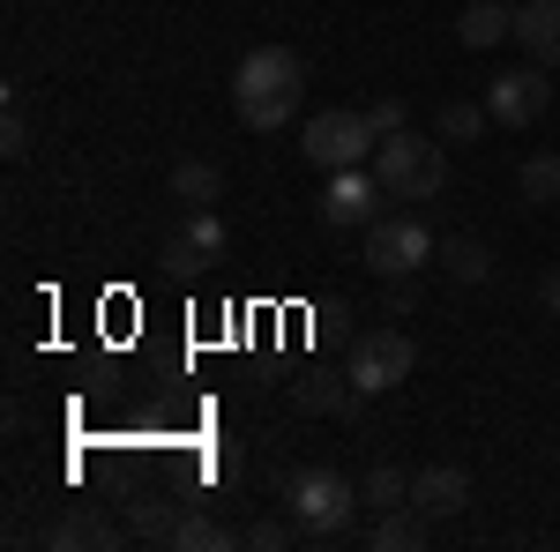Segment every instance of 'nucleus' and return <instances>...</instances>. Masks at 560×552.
Masks as SVG:
<instances>
[{
	"mask_svg": "<svg viewBox=\"0 0 560 552\" xmlns=\"http://www.w3.org/2000/svg\"><path fill=\"white\" fill-rule=\"evenodd\" d=\"M210 261H224V216L217 210H187V224L165 239V269H173V277H202Z\"/></svg>",
	"mask_w": 560,
	"mask_h": 552,
	"instance_id": "9d476101",
	"label": "nucleus"
},
{
	"mask_svg": "<svg viewBox=\"0 0 560 552\" xmlns=\"http://www.w3.org/2000/svg\"><path fill=\"white\" fill-rule=\"evenodd\" d=\"M538 306H546V314H560V269H546V277H538Z\"/></svg>",
	"mask_w": 560,
	"mask_h": 552,
	"instance_id": "bb28decb",
	"label": "nucleus"
},
{
	"mask_svg": "<svg viewBox=\"0 0 560 552\" xmlns=\"http://www.w3.org/2000/svg\"><path fill=\"white\" fill-rule=\"evenodd\" d=\"M441 269H448L456 284H486V277H493V247L456 232V239H441Z\"/></svg>",
	"mask_w": 560,
	"mask_h": 552,
	"instance_id": "412c9836",
	"label": "nucleus"
},
{
	"mask_svg": "<svg viewBox=\"0 0 560 552\" xmlns=\"http://www.w3.org/2000/svg\"><path fill=\"white\" fill-rule=\"evenodd\" d=\"M411 508L419 515H464L471 508V470H456V463L411 470Z\"/></svg>",
	"mask_w": 560,
	"mask_h": 552,
	"instance_id": "f8f14e48",
	"label": "nucleus"
},
{
	"mask_svg": "<svg viewBox=\"0 0 560 552\" xmlns=\"http://www.w3.org/2000/svg\"><path fill=\"white\" fill-rule=\"evenodd\" d=\"M546 105H553L546 68H509V75H486V113H493V128H530Z\"/></svg>",
	"mask_w": 560,
	"mask_h": 552,
	"instance_id": "1a4fd4ad",
	"label": "nucleus"
},
{
	"mask_svg": "<svg viewBox=\"0 0 560 552\" xmlns=\"http://www.w3.org/2000/svg\"><path fill=\"white\" fill-rule=\"evenodd\" d=\"M516 195H523V210H546V202H560V150H538V157H523Z\"/></svg>",
	"mask_w": 560,
	"mask_h": 552,
	"instance_id": "6ab92c4d",
	"label": "nucleus"
},
{
	"mask_svg": "<svg viewBox=\"0 0 560 552\" xmlns=\"http://www.w3.org/2000/svg\"><path fill=\"white\" fill-rule=\"evenodd\" d=\"M433 515H419V508H388L374 530H366V545L374 552H427L433 545V530H427Z\"/></svg>",
	"mask_w": 560,
	"mask_h": 552,
	"instance_id": "f3484780",
	"label": "nucleus"
},
{
	"mask_svg": "<svg viewBox=\"0 0 560 552\" xmlns=\"http://www.w3.org/2000/svg\"><path fill=\"white\" fill-rule=\"evenodd\" d=\"M516 45L538 68H560V0H523L516 8Z\"/></svg>",
	"mask_w": 560,
	"mask_h": 552,
	"instance_id": "ddd939ff",
	"label": "nucleus"
},
{
	"mask_svg": "<svg viewBox=\"0 0 560 552\" xmlns=\"http://www.w3.org/2000/svg\"><path fill=\"white\" fill-rule=\"evenodd\" d=\"M0 150H8V157H23V150H31V120H23V105H15V97H8V120H0Z\"/></svg>",
	"mask_w": 560,
	"mask_h": 552,
	"instance_id": "393cba45",
	"label": "nucleus"
},
{
	"mask_svg": "<svg viewBox=\"0 0 560 552\" xmlns=\"http://www.w3.org/2000/svg\"><path fill=\"white\" fill-rule=\"evenodd\" d=\"M292 403H300L306 419H366V388L351 381V374H306V381H292Z\"/></svg>",
	"mask_w": 560,
	"mask_h": 552,
	"instance_id": "9b49d317",
	"label": "nucleus"
},
{
	"mask_svg": "<svg viewBox=\"0 0 560 552\" xmlns=\"http://www.w3.org/2000/svg\"><path fill=\"white\" fill-rule=\"evenodd\" d=\"M277 501H284V515H300L306 545H351V538H359V530H351V515L366 508V501H359V485H351L345 470H329V463L284 470Z\"/></svg>",
	"mask_w": 560,
	"mask_h": 552,
	"instance_id": "f03ea898",
	"label": "nucleus"
},
{
	"mask_svg": "<svg viewBox=\"0 0 560 552\" xmlns=\"http://www.w3.org/2000/svg\"><path fill=\"white\" fill-rule=\"evenodd\" d=\"M486 128H493L486 97H448V105H441V120H433V134H441V142H478Z\"/></svg>",
	"mask_w": 560,
	"mask_h": 552,
	"instance_id": "aec40b11",
	"label": "nucleus"
},
{
	"mask_svg": "<svg viewBox=\"0 0 560 552\" xmlns=\"http://www.w3.org/2000/svg\"><path fill=\"white\" fill-rule=\"evenodd\" d=\"M374 179L388 187V202H433L441 195V179H448V157H441V134H382V150H374Z\"/></svg>",
	"mask_w": 560,
	"mask_h": 552,
	"instance_id": "7ed1b4c3",
	"label": "nucleus"
},
{
	"mask_svg": "<svg viewBox=\"0 0 560 552\" xmlns=\"http://www.w3.org/2000/svg\"><path fill=\"white\" fill-rule=\"evenodd\" d=\"M366 120H374V134H404V128H411V120H404V97H374Z\"/></svg>",
	"mask_w": 560,
	"mask_h": 552,
	"instance_id": "a878e982",
	"label": "nucleus"
},
{
	"mask_svg": "<svg viewBox=\"0 0 560 552\" xmlns=\"http://www.w3.org/2000/svg\"><path fill=\"white\" fill-rule=\"evenodd\" d=\"M165 195H173L179 210H217V202H224V172L202 165V157H179L173 179H165Z\"/></svg>",
	"mask_w": 560,
	"mask_h": 552,
	"instance_id": "4468645a",
	"label": "nucleus"
},
{
	"mask_svg": "<svg viewBox=\"0 0 560 552\" xmlns=\"http://www.w3.org/2000/svg\"><path fill=\"white\" fill-rule=\"evenodd\" d=\"M411 306H419V277H388V292H382V314H388V321H404Z\"/></svg>",
	"mask_w": 560,
	"mask_h": 552,
	"instance_id": "b1692460",
	"label": "nucleus"
},
{
	"mask_svg": "<svg viewBox=\"0 0 560 552\" xmlns=\"http://www.w3.org/2000/svg\"><path fill=\"white\" fill-rule=\"evenodd\" d=\"M179 515H187V501H173V493H142V501H128V530L142 538V545H173Z\"/></svg>",
	"mask_w": 560,
	"mask_h": 552,
	"instance_id": "2eb2a0df",
	"label": "nucleus"
},
{
	"mask_svg": "<svg viewBox=\"0 0 560 552\" xmlns=\"http://www.w3.org/2000/svg\"><path fill=\"white\" fill-rule=\"evenodd\" d=\"M359 501H366V508H411V478H404V470L396 463H374L366 470V478H359Z\"/></svg>",
	"mask_w": 560,
	"mask_h": 552,
	"instance_id": "4be33fe9",
	"label": "nucleus"
},
{
	"mask_svg": "<svg viewBox=\"0 0 560 552\" xmlns=\"http://www.w3.org/2000/svg\"><path fill=\"white\" fill-rule=\"evenodd\" d=\"M433 255H441V239H433L411 210L374 216V224H366V269H374V277H419Z\"/></svg>",
	"mask_w": 560,
	"mask_h": 552,
	"instance_id": "423d86ee",
	"label": "nucleus"
},
{
	"mask_svg": "<svg viewBox=\"0 0 560 552\" xmlns=\"http://www.w3.org/2000/svg\"><path fill=\"white\" fill-rule=\"evenodd\" d=\"M128 538V515H105L97 501H68V515L45 530V552H120Z\"/></svg>",
	"mask_w": 560,
	"mask_h": 552,
	"instance_id": "6e6552de",
	"label": "nucleus"
},
{
	"mask_svg": "<svg viewBox=\"0 0 560 552\" xmlns=\"http://www.w3.org/2000/svg\"><path fill=\"white\" fill-rule=\"evenodd\" d=\"M456 38L471 45V52H486V45H501V38H516V8H509V0H471V8L456 15Z\"/></svg>",
	"mask_w": 560,
	"mask_h": 552,
	"instance_id": "dca6fc26",
	"label": "nucleus"
},
{
	"mask_svg": "<svg viewBox=\"0 0 560 552\" xmlns=\"http://www.w3.org/2000/svg\"><path fill=\"white\" fill-rule=\"evenodd\" d=\"M300 97H306V60L292 45H255V52L232 68V113L255 134L292 128V120H300Z\"/></svg>",
	"mask_w": 560,
	"mask_h": 552,
	"instance_id": "f257e3e1",
	"label": "nucleus"
},
{
	"mask_svg": "<svg viewBox=\"0 0 560 552\" xmlns=\"http://www.w3.org/2000/svg\"><path fill=\"white\" fill-rule=\"evenodd\" d=\"M300 150H306V165L345 172V165H374L382 134H374L366 113H314V120L300 128Z\"/></svg>",
	"mask_w": 560,
	"mask_h": 552,
	"instance_id": "20e7f679",
	"label": "nucleus"
},
{
	"mask_svg": "<svg viewBox=\"0 0 560 552\" xmlns=\"http://www.w3.org/2000/svg\"><path fill=\"white\" fill-rule=\"evenodd\" d=\"M382 202H388V187L374 179V165H345V172H329V187H322V224L329 232H366L382 216Z\"/></svg>",
	"mask_w": 560,
	"mask_h": 552,
	"instance_id": "0eeeda50",
	"label": "nucleus"
},
{
	"mask_svg": "<svg viewBox=\"0 0 560 552\" xmlns=\"http://www.w3.org/2000/svg\"><path fill=\"white\" fill-rule=\"evenodd\" d=\"M411 366H419V343L404 337V329H359L345 351V374L366 396H388V388H404L411 381Z\"/></svg>",
	"mask_w": 560,
	"mask_h": 552,
	"instance_id": "39448f33",
	"label": "nucleus"
},
{
	"mask_svg": "<svg viewBox=\"0 0 560 552\" xmlns=\"http://www.w3.org/2000/svg\"><path fill=\"white\" fill-rule=\"evenodd\" d=\"M247 545L284 552V545H306V530H300V515H261V522H247Z\"/></svg>",
	"mask_w": 560,
	"mask_h": 552,
	"instance_id": "5701e85b",
	"label": "nucleus"
},
{
	"mask_svg": "<svg viewBox=\"0 0 560 552\" xmlns=\"http://www.w3.org/2000/svg\"><path fill=\"white\" fill-rule=\"evenodd\" d=\"M232 545H247V530L217 522L210 508H187V515H179V538H173V552H232Z\"/></svg>",
	"mask_w": 560,
	"mask_h": 552,
	"instance_id": "a211bd4d",
	"label": "nucleus"
}]
</instances>
